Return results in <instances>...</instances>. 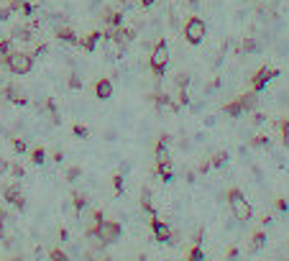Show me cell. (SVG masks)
I'll return each instance as SVG.
<instances>
[{"label": "cell", "instance_id": "1", "mask_svg": "<svg viewBox=\"0 0 289 261\" xmlns=\"http://www.w3.org/2000/svg\"><path fill=\"white\" fill-rule=\"evenodd\" d=\"M228 208H230V215L236 218L238 223H246L253 218V208H251V202L246 200V195L238 190V187H233L228 190Z\"/></svg>", "mask_w": 289, "mask_h": 261}, {"label": "cell", "instance_id": "2", "mask_svg": "<svg viewBox=\"0 0 289 261\" xmlns=\"http://www.w3.org/2000/svg\"><path fill=\"white\" fill-rule=\"evenodd\" d=\"M182 33H184V41H187V44L197 47V44H202V41H205V36H207V24H205L202 18L192 16V18H187V21H184Z\"/></svg>", "mask_w": 289, "mask_h": 261}, {"label": "cell", "instance_id": "3", "mask_svg": "<svg viewBox=\"0 0 289 261\" xmlns=\"http://www.w3.org/2000/svg\"><path fill=\"white\" fill-rule=\"evenodd\" d=\"M33 54L28 51H10V56L3 62L8 67V72H13V74H28L33 70Z\"/></svg>", "mask_w": 289, "mask_h": 261}, {"label": "cell", "instance_id": "4", "mask_svg": "<svg viewBox=\"0 0 289 261\" xmlns=\"http://www.w3.org/2000/svg\"><path fill=\"white\" fill-rule=\"evenodd\" d=\"M149 67L154 70V74H156V77H164L166 67H169V47H166V41H159L156 47L151 49V54H149Z\"/></svg>", "mask_w": 289, "mask_h": 261}, {"label": "cell", "instance_id": "5", "mask_svg": "<svg viewBox=\"0 0 289 261\" xmlns=\"http://www.w3.org/2000/svg\"><path fill=\"white\" fill-rule=\"evenodd\" d=\"M120 233H123V228H120V223H115V220H100V225H97V238L103 241L105 246H110V243H115L118 238H120Z\"/></svg>", "mask_w": 289, "mask_h": 261}, {"label": "cell", "instance_id": "6", "mask_svg": "<svg viewBox=\"0 0 289 261\" xmlns=\"http://www.w3.org/2000/svg\"><path fill=\"white\" fill-rule=\"evenodd\" d=\"M276 74H279V70L261 67V70H256V72H253V77H251V90H253V93H264V87L269 85Z\"/></svg>", "mask_w": 289, "mask_h": 261}, {"label": "cell", "instance_id": "7", "mask_svg": "<svg viewBox=\"0 0 289 261\" xmlns=\"http://www.w3.org/2000/svg\"><path fill=\"white\" fill-rule=\"evenodd\" d=\"M149 225H151L154 238H156L159 243H177V238H174V233H172V228H169V223L154 218V220H149Z\"/></svg>", "mask_w": 289, "mask_h": 261}, {"label": "cell", "instance_id": "8", "mask_svg": "<svg viewBox=\"0 0 289 261\" xmlns=\"http://www.w3.org/2000/svg\"><path fill=\"white\" fill-rule=\"evenodd\" d=\"M3 197L10 202V205H16L18 210H23L26 208V197L21 195V190H18V185H8L5 190H3Z\"/></svg>", "mask_w": 289, "mask_h": 261}, {"label": "cell", "instance_id": "9", "mask_svg": "<svg viewBox=\"0 0 289 261\" xmlns=\"http://www.w3.org/2000/svg\"><path fill=\"white\" fill-rule=\"evenodd\" d=\"M95 97L97 100H110L113 97V82H110L108 77H103V79L95 82Z\"/></svg>", "mask_w": 289, "mask_h": 261}, {"label": "cell", "instance_id": "10", "mask_svg": "<svg viewBox=\"0 0 289 261\" xmlns=\"http://www.w3.org/2000/svg\"><path fill=\"white\" fill-rule=\"evenodd\" d=\"M154 159H156V164L159 162H169V136H161L159 139L156 149H154Z\"/></svg>", "mask_w": 289, "mask_h": 261}, {"label": "cell", "instance_id": "11", "mask_svg": "<svg viewBox=\"0 0 289 261\" xmlns=\"http://www.w3.org/2000/svg\"><path fill=\"white\" fill-rule=\"evenodd\" d=\"M141 208H143V213H146L149 220L156 218V210H154V202H151V192H149L146 187L141 190Z\"/></svg>", "mask_w": 289, "mask_h": 261}, {"label": "cell", "instance_id": "12", "mask_svg": "<svg viewBox=\"0 0 289 261\" xmlns=\"http://www.w3.org/2000/svg\"><path fill=\"white\" fill-rule=\"evenodd\" d=\"M103 21H105L108 28H115V26L123 24V13H120V10H110V8H105V10H103Z\"/></svg>", "mask_w": 289, "mask_h": 261}, {"label": "cell", "instance_id": "13", "mask_svg": "<svg viewBox=\"0 0 289 261\" xmlns=\"http://www.w3.org/2000/svg\"><path fill=\"white\" fill-rule=\"evenodd\" d=\"M57 39L64 41V44H77V41H80V39H77V33H74L69 26H64V24L57 26Z\"/></svg>", "mask_w": 289, "mask_h": 261}, {"label": "cell", "instance_id": "14", "mask_svg": "<svg viewBox=\"0 0 289 261\" xmlns=\"http://www.w3.org/2000/svg\"><path fill=\"white\" fill-rule=\"evenodd\" d=\"M100 39H105V36H103V33H100V31H92V33H87V36H85V39H80V41H77V44H80V47H82V49H87V51H92V49L97 47V41H100Z\"/></svg>", "mask_w": 289, "mask_h": 261}, {"label": "cell", "instance_id": "15", "mask_svg": "<svg viewBox=\"0 0 289 261\" xmlns=\"http://www.w3.org/2000/svg\"><path fill=\"white\" fill-rule=\"evenodd\" d=\"M156 174L161 177V182H172V179H174L172 162H159V164H156Z\"/></svg>", "mask_w": 289, "mask_h": 261}, {"label": "cell", "instance_id": "16", "mask_svg": "<svg viewBox=\"0 0 289 261\" xmlns=\"http://www.w3.org/2000/svg\"><path fill=\"white\" fill-rule=\"evenodd\" d=\"M259 93H253V90H251V93H246V95H241L238 100H241V105H243V113H251L253 108H256V103H259V97H256Z\"/></svg>", "mask_w": 289, "mask_h": 261}, {"label": "cell", "instance_id": "17", "mask_svg": "<svg viewBox=\"0 0 289 261\" xmlns=\"http://www.w3.org/2000/svg\"><path fill=\"white\" fill-rule=\"evenodd\" d=\"M223 113H225V116H230V118L243 116V105H241V100L236 97V100H230V103H225V105H223Z\"/></svg>", "mask_w": 289, "mask_h": 261}, {"label": "cell", "instance_id": "18", "mask_svg": "<svg viewBox=\"0 0 289 261\" xmlns=\"http://www.w3.org/2000/svg\"><path fill=\"white\" fill-rule=\"evenodd\" d=\"M264 243H266V233L264 231H256V233H253V238H251V251H261Z\"/></svg>", "mask_w": 289, "mask_h": 261}, {"label": "cell", "instance_id": "19", "mask_svg": "<svg viewBox=\"0 0 289 261\" xmlns=\"http://www.w3.org/2000/svg\"><path fill=\"white\" fill-rule=\"evenodd\" d=\"M10 51H13V41L3 39V41H0V62H5L8 56H10Z\"/></svg>", "mask_w": 289, "mask_h": 261}, {"label": "cell", "instance_id": "20", "mask_svg": "<svg viewBox=\"0 0 289 261\" xmlns=\"http://www.w3.org/2000/svg\"><path fill=\"white\" fill-rule=\"evenodd\" d=\"M13 39H18V41H31V28H28V26L13 28Z\"/></svg>", "mask_w": 289, "mask_h": 261}, {"label": "cell", "instance_id": "21", "mask_svg": "<svg viewBox=\"0 0 289 261\" xmlns=\"http://www.w3.org/2000/svg\"><path fill=\"white\" fill-rule=\"evenodd\" d=\"M72 205H74V210L80 213V210H85V205H87V197L82 195V192H74L72 195Z\"/></svg>", "mask_w": 289, "mask_h": 261}, {"label": "cell", "instance_id": "22", "mask_svg": "<svg viewBox=\"0 0 289 261\" xmlns=\"http://www.w3.org/2000/svg\"><path fill=\"white\" fill-rule=\"evenodd\" d=\"M31 162L33 164H44V162H46V151H44L41 146H36V149L31 151Z\"/></svg>", "mask_w": 289, "mask_h": 261}, {"label": "cell", "instance_id": "23", "mask_svg": "<svg viewBox=\"0 0 289 261\" xmlns=\"http://www.w3.org/2000/svg\"><path fill=\"white\" fill-rule=\"evenodd\" d=\"M187 259H190V261H205V254H202V248H200V243H195V246L190 248Z\"/></svg>", "mask_w": 289, "mask_h": 261}, {"label": "cell", "instance_id": "24", "mask_svg": "<svg viewBox=\"0 0 289 261\" xmlns=\"http://www.w3.org/2000/svg\"><path fill=\"white\" fill-rule=\"evenodd\" d=\"M228 162V154L225 151H218V154H213V159H210V166H223Z\"/></svg>", "mask_w": 289, "mask_h": 261}, {"label": "cell", "instance_id": "25", "mask_svg": "<svg viewBox=\"0 0 289 261\" xmlns=\"http://www.w3.org/2000/svg\"><path fill=\"white\" fill-rule=\"evenodd\" d=\"M279 131H282V139H284V143L289 146V118L279 123Z\"/></svg>", "mask_w": 289, "mask_h": 261}, {"label": "cell", "instance_id": "26", "mask_svg": "<svg viewBox=\"0 0 289 261\" xmlns=\"http://www.w3.org/2000/svg\"><path fill=\"white\" fill-rule=\"evenodd\" d=\"M243 51H259V41L256 39H246L243 41Z\"/></svg>", "mask_w": 289, "mask_h": 261}, {"label": "cell", "instance_id": "27", "mask_svg": "<svg viewBox=\"0 0 289 261\" xmlns=\"http://www.w3.org/2000/svg\"><path fill=\"white\" fill-rule=\"evenodd\" d=\"M113 187H115V195H123V174L113 177Z\"/></svg>", "mask_w": 289, "mask_h": 261}, {"label": "cell", "instance_id": "28", "mask_svg": "<svg viewBox=\"0 0 289 261\" xmlns=\"http://www.w3.org/2000/svg\"><path fill=\"white\" fill-rule=\"evenodd\" d=\"M13 149H16V154H26L28 146H26V141H23V139H13Z\"/></svg>", "mask_w": 289, "mask_h": 261}, {"label": "cell", "instance_id": "29", "mask_svg": "<svg viewBox=\"0 0 289 261\" xmlns=\"http://www.w3.org/2000/svg\"><path fill=\"white\" fill-rule=\"evenodd\" d=\"M16 13V10L13 8H10V5H5V8H0V21H8L10 16H13Z\"/></svg>", "mask_w": 289, "mask_h": 261}, {"label": "cell", "instance_id": "30", "mask_svg": "<svg viewBox=\"0 0 289 261\" xmlns=\"http://www.w3.org/2000/svg\"><path fill=\"white\" fill-rule=\"evenodd\" d=\"M266 143H269L266 136H253V139H251V146H266Z\"/></svg>", "mask_w": 289, "mask_h": 261}, {"label": "cell", "instance_id": "31", "mask_svg": "<svg viewBox=\"0 0 289 261\" xmlns=\"http://www.w3.org/2000/svg\"><path fill=\"white\" fill-rule=\"evenodd\" d=\"M69 87H72V90H80V87H82V79L77 77V74H69Z\"/></svg>", "mask_w": 289, "mask_h": 261}, {"label": "cell", "instance_id": "32", "mask_svg": "<svg viewBox=\"0 0 289 261\" xmlns=\"http://www.w3.org/2000/svg\"><path fill=\"white\" fill-rule=\"evenodd\" d=\"M74 136H80V139H87V136H90V131H87L85 126H74Z\"/></svg>", "mask_w": 289, "mask_h": 261}, {"label": "cell", "instance_id": "33", "mask_svg": "<svg viewBox=\"0 0 289 261\" xmlns=\"http://www.w3.org/2000/svg\"><path fill=\"white\" fill-rule=\"evenodd\" d=\"M187 82H190V74H177V85L179 87H187Z\"/></svg>", "mask_w": 289, "mask_h": 261}, {"label": "cell", "instance_id": "34", "mask_svg": "<svg viewBox=\"0 0 289 261\" xmlns=\"http://www.w3.org/2000/svg\"><path fill=\"white\" fill-rule=\"evenodd\" d=\"M8 169H10V174H13V177H23V166L13 164V166H8Z\"/></svg>", "mask_w": 289, "mask_h": 261}, {"label": "cell", "instance_id": "35", "mask_svg": "<svg viewBox=\"0 0 289 261\" xmlns=\"http://www.w3.org/2000/svg\"><path fill=\"white\" fill-rule=\"evenodd\" d=\"M44 54H46V44H39L36 51H33V59H36V56H44Z\"/></svg>", "mask_w": 289, "mask_h": 261}, {"label": "cell", "instance_id": "36", "mask_svg": "<svg viewBox=\"0 0 289 261\" xmlns=\"http://www.w3.org/2000/svg\"><path fill=\"white\" fill-rule=\"evenodd\" d=\"M67 177H69V182H74V179L80 177V169H77V166H72L69 172H67Z\"/></svg>", "mask_w": 289, "mask_h": 261}, {"label": "cell", "instance_id": "37", "mask_svg": "<svg viewBox=\"0 0 289 261\" xmlns=\"http://www.w3.org/2000/svg\"><path fill=\"white\" fill-rule=\"evenodd\" d=\"M3 223H5V210H3V208H0V238H3V236H5V231H3Z\"/></svg>", "mask_w": 289, "mask_h": 261}, {"label": "cell", "instance_id": "38", "mask_svg": "<svg viewBox=\"0 0 289 261\" xmlns=\"http://www.w3.org/2000/svg\"><path fill=\"white\" fill-rule=\"evenodd\" d=\"M49 256H51V259H67V254H64V251H59V248H54V251H51Z\"/></svg>", "mask_w": 289, "mask_h": 261}, {"label": "cell", "instance_id": "39", "mask_svg": "<svg viewBox=\"0 0 289 261\" xmlns=\"http://www.w3.org/2000/svg\"><path fill=\"white\" fill-rule=\"evenodd\" d=\"M8 172V162H5V159H0V177H3Z\"/></svg>", "mask_w": 289, "mask_h": 261}, {"label": "cell", "instance_id": "40", "mask_svg": "<svg viewBox=\"0 0 289 261\" xmlns=\"http://www.w3.org/2000/svg\"><path fill=\"white\" fill-rule=\"evenodd\" d=\"M276 210L284 213V210H287V202H284V200H276Z\"/></svg>", "mask_w": 289, "mask_h": 261}, {"label": "cell", "instance_id": "41", "mask_svg": "<svg viewBox=\"0 0 289 261\" xmlns=\"http://www.w3.org/2000/svg\"><path fill=\"white\" fill-rule=\"evenodd\" d=\"M266 116H261V113H253V123H264Z\"/></svg>", "mask_w": 289, "mask_h": 261}, {"label": "cell", "instance_id": "42", "mask_svg": "<svg viewBox=\"0 0 289 261\" xmlns=\"http://www.w3.org/2000/svg\"><path fill=\"white\" fill-rule=\"evenodd\" d=\"M154 3H156V0H141V5H143V8H151Z\"/></svg>", "mask_w": 289, "mask_h": 261}, {"label": "cell", "instance_id": "43", "mask_svg": "<svg viewBox=\"0 0 289 261\" xmlns=\"http://www.w3.org/2000/svg\"><path fill=\"white\" fill-rule=\"evenodd\" d=\"M120 3H131V0H120Z\"/></svg>", "mask_w": 289, "mask_h": 261}, {"label": "cell", "instance_id": "44", "mask_svg": "<svg viewBox=\"0 0 289 261\" xmlns=\"http://www.w3.org/2000/svg\"><path fill=\"white\" fill-rule=\"evenodd\" d=\"M187 3H197V0H187Z\"/></svg>", "mask_w": 289, "mask_h": 261}]
</instances>
